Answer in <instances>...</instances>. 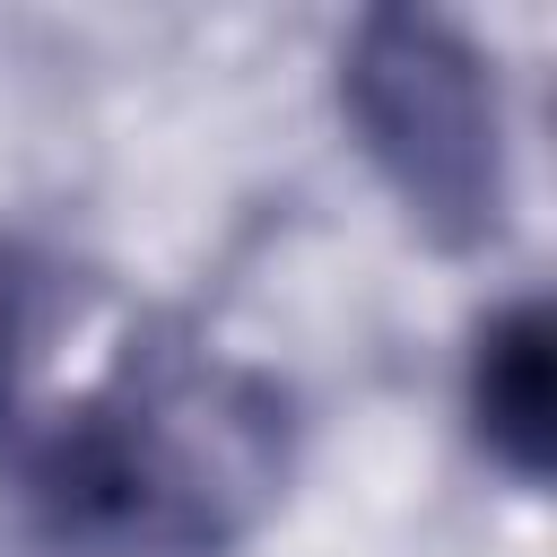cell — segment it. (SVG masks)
<instances>
[{
	"instance_id": "cell-4",
	"label": "cell",
	"mask_w": 557,
	"mask_h": 557,
	"mask_svg": "<svg viewBox=\"0 0 557 557\" xmlns=\"http://www.w3.org/2000/svg\"><path fill=\"white\" fill-rule=\"evenodd\" d=\"M35 322H44V278H35V261L0 235V409H9V400H17V383H26Z\"/></svg>"
},
{
	"instance_id": "cell-3",
	"label": "cell",
	"mask_w": 557,
	"mask_h": 557,
	"mask_svg": "<svg viewBox=\"0 0 557 557\" xmlns=\"http://www.w3.org/2000/svg\"><path fill=\"white\" fill-rule=\"evenodd\" d=\"M461 400H470V435L487 444V461L540 487L557 461V322L540 296H513L470 331Z\"/></svg>"
},
{
	"instance_id": "cell-1",
	"label": "cell",
	"mask_w": 557,
	"mask_h": 557,
	"mask_svg": "<svg viewBox=\"0 0 557 557\" xmlns=\"http://www.w3.org/2000/svg\"><path fill=\"white\" fill-rule=\"evenodd\" d=\"M287 479L278 374L200 339H131L26 444V522L52 557H235Z\"/></svg>"
},
{
	"instance_id": "cell-2",
	"label": "cell",
	"mask_w": 557,
	"mask_h": 557,
	"mask_svg": "<svg viewBox=\"0 0 557 557\" xmlns=\"http://www.w3.org/2000/svg\"><path fill=\"white\" fill-rule=\"evenodd\" d=\"M339 113L400 218L435 252H479L513 218L496 61L435 9H366L339 44Z\"/></svg>"
}]
</instances>
